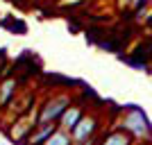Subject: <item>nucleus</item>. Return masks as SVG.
Wrapping results in <instances>:
<instances>
[{
	"label": "nucleus",
	"instance_id": "1",
	"mask_svg": "<svg viewBox=\"0 0 152 145\" xmlns=\"http://www.w3.org/2000/svg\"><path fill=\"white\" fill-rule=\"evenodd\" d=\"M70 107V98L68 95H55L52 100H48L39 114V125L45 122H59V118L64 116V111Z\"/></svg>",
	"mask_w": 152,
	"mask_h": 145
},
{
	"label": "nucleus",
	"instance_id": "2",
	"mask_svg": "<svg viewBox=\"0 0 152 145\" xmlns=\"http://www.w3.org/2000/svg\"><path fill=\"white\" fill-rule=\"evenodd\" d=\"M150 122H148L145 114L141 109H129L125 116V129H129L132 134L136 136H152V129H150Z\"/></svg>",
	"mask_w": 152,
	"mask_h": 145
},
{
	"label": "nucleus",
	"instance_id": "3",
	"mask_svg": "<svg viewBox=\"0 0 152 145\" xmlns=\"http://www.w3.org/2000/svg\"><path fill=\"white\" fill-rule=\"evenodd\" d=\"M95 129H98V120H95L93 116H84V118L80 120V125L70 132V138H73V143H84V141L93 138Z\"/></svg>",
	"mask_w": 152,
	"mask_h": 145
},
{
	"label": "nucleus",
	"instance_id": "4",
	"mask_svg": "<svg viewBox=\"0 0 152 145\" xmlns=\"http://www.w3.org/2000/svg\"><path fill=\"white\" fill-rule=\"evenodd\" d=\"M84 118V109L82 107H68L66 111H64V116L59 118V129H64V132H73L77 125H80V120Z\"/></svg>",
	"mask_w": 152,
	"mask_h": 145
},
{
	"label": "nucleus",
	"instance_id": "5",
	"mask_svg": "<svg viewBox=\"0 0 152 145\" xmlns=\"http://www.w3.org/2000/svg\"><path fill=\"white\" fill-rule=\"evenodd\" d=\"M14 93H16V79H5L2 86H0V107L9 104V100L14 98Z\"/></svg>",
	"mask_w": 152,
	"mask_h": 145
},
{
	"label": "nucleus",
	"instance_id": "6",
	"mask_svg": "<svg viewBox=\"0 0 152 145\" xmlns=\"http://www.w3.org/2000/svg\"><path fill=\"white\" fill-rule=\"evenodd\" d=\"M100 145H129V136L123 132H109Z\"/></svg>",
	"mask_w": 152,
	"mask_h": 145
},
{
	"label": "nucleus",
	"instance_id": "7",
	"mask_svg": "<svg viewBox=\"0 0 152 145\" xmlns=\"http://www.w3.org/2000/svg\"><path fill=\"white\" fill-rule=\"evenodd\" d=\"M45 145H75L73 138H70L68 132H64V129H57V132L52 134L50 138L45 141Z\"/></svg>",
	"mask_w": 152,
	"mask_h": 145
},
{
	"label": "nucleus",
	"instance_id": "8",
	"mask_svg": "<svg viewBox=\"0 0 152 145\" xmlns=\"http://www.w3.org/2000/svg\"><path fill=\"white\" fill-rule=\"evenodd\" d=\"M145 25H148V27H150V30H152V14H150V16H148V18H145Z\"/></svg>",
	"mask_w": 152,
	"mask_h": 145
}]
</instances>
